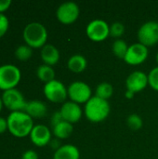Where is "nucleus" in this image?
<instances>
[{
    "mask_svg": "<svg viewBox=\"0 0 158 159\" xmlns=\"http://www.w3.org/2000/svg\"><path fill=\"white\" fill-rule=\"evenodd\" d=\"M148 86V75L142 71H134L126 79V88L135 94L142 91Z\"/></svg>",
    "mask_w": 158,
    "mask_h": 159,
    "instance_id": "obj_13",
    "label": "nucleus"
},
{
    "mask_svg": "<svg viewBox=\"0 0 158 159\" xmlns=\"http://www.w3.org/2000/svg\"><path fill=\"white\" fill-rule=\"evenodd\" d=\"M156 62H157V64H158V52H157V54H156Z\"/></svg>",
    "mask_w": 158,
    "mask_h": 159,
    "instance_id": "obj_35",
    "label": "nucleus"
},
{
    "mask_svg": "<svg viewBox=\"0 0 158 159\" xmlns=\"http://www.w3.org/2000/svg\"><path fill=\"white\" fill-rule=\"evenodd\" d=\"M134 95H135V93L134 92H132V91H130V90H126V92H125V97L127 98V99H129V100H131V99H133V97H134Z\"/></svg>",
    "mask_w": 158,
    "mask_h": 159,
    "instance_id": "obj_33",
    "label": "nucleus"
},
{
    "mask_svg": "<svg viewBox=\"0 0 158 159\" xmlns=\"http://www.w3.org/2000/svg\"><path fill=\"white\" fill-rule=\"evenodd\" d=\"M36 75L40 81L46 84L55 79V71L52 66L43 63L38 66L36 70Z\"/></svg>",
    "mask_w": 158,
    "mask_h": 159,
    "instance_id": "obj_20",
    "label": "nucleus"
},
{
    "mask_svg": "<svg viewBox=\"0 0 158 159\" xmlns=\"http://www.w3.org/2000/svg\"><path fill=\"white\" fill-rule=\"evenodd\" d=\"M86 34L93 42H102L110 36V25L102 19L92 20L86 27Z\"/></svg>",
    "mask_w": 158,
    "mask_h": 159,
    "instance_id": "obj_7",
    "label": "nucleus"
},
{
    "mask_svg": "<svg viewBox=\"0 0 158 159\" xmlns=\"http://www.w3.org/2000/svg\"><path fill=\"white\" fill-rule=\"evenodd\" d=\"M88 66V61L87 59L80 54H74L71 56L67 61V67L68 69L75 74L82 73L86 70Z\"/></svg>",
    "mask_w": 158,
    "mask_h": 159,
    "instance_id": "obj_18",
    "label": "nucleus"
},
{
    "mask_svg": "<svg viewBox=\"0 0 158 159\" xmlns=\"http://www.w3.org/2000/svg\"><path fill=\"white\" fill-rule=\"evenodd\" d=\"M125 33V25L120 21H115L110 25V36L115 39H120V37Z\"/></svg>",
    "mask_w": 158,
    "mask_h": 159,
    "instance_id": "obj_25",
    "label": "nucleus"
},
{
    "mask_svg": "<svg viewBox=\"0 0 158 159\" xmlns=\"http://www.w3.org/2000/svg\"><path fill=\"white\" fill-rule=\"evenodd\" d=\"M73 132H74L73 124L64 120L52 128V134L55 136V138L59 140L68 139L73 134Z\"/></svg>",
    "mask_w": 158,
    "mask_h": 159,
    "instance_id": "obj_19",
    "label": "nucleus"
},
{
    "mask_svg": "<svg viewBox=\"0 0 158 159\" xmlns=\"http://www.w3.org/2000/svg\"><path fill=\"white\" fill-rule=\"evenodd\" d=\"M114 94V87L109 82L100 83L95 89V96L108 101Z\"/></svg>",
    "mask_w": 158,
    "mask_h": 159,
    "instance_id": "obj_21",
    "label": "nucleus"
},
{
    "mask_svg": "<svg viewBox=\"0 0 158 159\" xmlns=\"http://www.w3.org/2000/svg\"><path fill=\"white\" fill-rule=\"evenodd\" d=\"M52 132L49 128L43 124L34 125L29 137L33 144L37 147H44L50 143L52 138Z\"/></svg>",
    "mask_w": 158,
    "mask_h": 159,
    "instance_id": "obj_12",
    "label": "nucleus"
},
{
    "mask_svg": "<svg viewBox=\"0 0 158 159\" xmlns=\"http://www.w3.org/2000/svg\"><path fill=\"white\" fill-rule=\"evenodd\" d=\"M14 54H15V57L19 61H28L32 57V55H33V48H30L29 46H27L26 44L25 45H20V46H19L16 48Z\"/></svg>",
    "mask_w": 158,
    "mask_h": 159,
    "instance_id": "obj_23",
    "label": "nucleus"
},
{
    "mask_svg": "<svg viewBox=\"0 0 158 159\" xmlns=\"http://www.w3.org/2000/svg\"><path fill=\"white\" fill-rule=\"evenodd\" d=\"M61 121H63V118H62V116L59 111H56L53 113V115L51 116V119H50V124H51V127L53 128L54 126H56L57 124L61 123Z\"/></svg>",
    "mask_w": 158,
    "mask_h": 159,
    "instance_id": "obj_28",
    "label": "nucleus"
},
{
    "mask_svg": "<svg viewBox=\"0 0 158 159\" xmlns=\"http://www.w3.org/2000/svg\"><path fill=\"white\" fill-rule=\"evenodd\" d=\"M6 130H7V118L0 116V134H3Z\"/></svg>",
    "mask_w": 158,
    "mask_h": 159,
    "instance_id": "obj_31",
    "label": "nucleus"
},
{
    "mask_svg": "<svg viewBox=\"0 0 158 159\" xmlns=\"http://www.w3.org/2000/svg\"><path fill=\"white\" fill-rule=\"evenodd\" d=\"M111 112V106L108 101L102 100L95 95L85 104L84 115L86 118L92 123H101L107 119Z\"/></svg>",
    "mask_w": 158,
    "mask_h": 159,
    "instance_id": "obj_2",
    "label": "nucleus"
},
{
    "mask_svg": "<svg viewBox=\"0 0 158 159\" xmlns=\"http://www.w3.org/2000/svg\"><path fill=\"white\" fill-rule=\"evenodd\" d=\"M149 55V49L144 45L138 43H133L129 46L128 52L124 58V61L129 65H140L143 63Z\"/></svg>",
    "mask_w": 158,
    "mask_h": 159,
    "instance_id": "obj_11",
    "label": "nucleus"
},
{
    "mask_svg": "<svg viewBox=\"0 0 158 159\" xmlns=\"http://www.w3.org/2000/svg\"><path fill=\"white\" fill-rule=\"evenodd\" d=\"M60 112L62 116L63 120L71 124H74L80 121L84 113L80 104L75 103L72 101L63 102L60 109Z\"/></svg>",
    "mask_w": 158,
    "mask_h": 159,
    "instance_id": "obj_14",
    "label": "nucleus"
},
{
    "mask_svg": "<svg viewBox=\"0 0 158 159\" xmlns=\"http://www.w3.org/2000/svg\"><path fill=\"white\" fill-rule=\"evenodd\" d=\"M7 130L16 138H24L30 135L34 128V119L24 111L11 112L7 117Z\"/></svg>",
    "mask_w": 158,
    "mask_h": 159,
    "instance_id": "obj_1",
    "label": "nucleus"
},
{
    "mask_svg": "<svg viewBox=\"0 0 158 159\" xmlns=\"http://www.w3.org/2000/svg\"><path fill=\"white\" fill-rule=\"evenodd\" d=\"M53 159H80V152L74 144H64L54 152Z\"/></svg>",
    "mask_w": 158,
    "mask_h": 159,
    "instance_id": "obj_17",
    "label": "nucleus"
},
{
    "mask_svg": "<svg viewBox=\"0 0 158 159\" xmlns=\"http://www.w3.org/2000/svg\"><path fill=\"white\" fill-rule=\"evenodd\" d=\"M139 42L145 47H154L158 43V21L149 20L144 22L138 30Z\"/></svg>",
    "mask_w": 158,
    "mask_h": 159,
    "instance_id": "obj_9",
    "label": "nucleus"
},
{
    "mask_svg": "<svg viewBox=\"0 0 158 159\" xmlns=\"http://www.w3.org/2000/svg\"><path fill=\"white\" fill-rule=\"evenodd\" d=\"M21 78L20 70L13 64L0 66V89L3 91L16 89Z\"/></svg>",
    "mask_w": 158,
    "mask_h": 159,
    "instance_id": "obj_4",
    "label": "nucleus"
},
{
    "mask_svg": "<svg viewBox=\"0 0 158 159\" xmlns=\"http://www.w3.org/2000/svg\"><path fill=\"white\" fill-rule=\"evenodd\" d=\"M43 93L46 99L53 103H63L68 97L67 88L57 79L46 83L43 88Z\"/></svg>",
    "mask_w": 158,
    "mask_h": 159,
    "instance_id": "obj_5",
    "label": "nucleus"
},
{
    "mask_svg": "<svg viewBox=\"0 0 158 159\" xmlns=\"http://www.w3.org/2000/svg\"><path fill=\"white\" fill-rule=\"evenodd\" d=\"M24 112L27 115H29L32 118H41L47 115V107L46 103L41 101L33 100L27 102Z\"/></svg>",
    "mask_w": 158,
    "mask_h": 159,
    "instance_id": "obj_16",
    "label": "nucleus"
},
{
    "mask_svg": "<svg viewBox=\"0 0 158 159\" xmlns=\"http://www.w3.org/2000/svg\"><path fill=\"white\" fill-rule=\"evenodd\" d=\"M60 141L61 140H59V139H57V138H55L54 140H51V142H50V143H49V145L56 151V150H58L61 145L60 144Z\"/></svg>",
    "mask_w": 158,
    "mask_h": 159,
    "instance_id": "obj_32",
    "label": "nucleus"
},
{
    "mask_svg": "<svg viewBox=\"0 0 158 159\" xmlns=\"http://www.w3.org/2000/svg\"><path fill=\"white\" fill-rule=\"evenodd\" d=\"M127 125L131 130H139L143 126L142 118L137 114H131L127 117Z\"/></svg>",
    "mask_w": 158,
    "mask_h": 159,
    "instance_id": "obj_24",
    "label": "nucleus"
},
{
    "mask_svg": "<svg viewBox=\"0 0 158 159\" xmlns=\"http://www.w3.org/2000/svg\"><path fill=\"white\" fill-rule=\"evenodd\" d=\"M148 85L156 91H158V66L153 68L148 74Z\"/></svg>",
    "mask_w": 158,
    "mask_h": 159,
    "instance_id": "obj_26",
    "label": "nucleus"
},
{
    "mask_svg": "<svg viewBox=\"0 0 158 159\" xmlns=\"http://www.w3.org/2000/svg\"><path fill=\"white\" fill-rule=\"evenodd\" d=\"M1 98L4 106L11 112L24 111L27 102L25 101L23 94L19 89H12L3 91Z\"/></svg>",
    "mask_w": 158,
    "mask_h": 159,
    "instance_id": "obj_10",
    "label": "nucleus"
},
{
    "mask_svg": "<svg viewBox=\"0 0 158 159\" xmlns=\"http://www.w3.org/2000/svg\"><path fill=\"white\" fill-rule=\"evenodd\" d=\"M129 49V45L127 44V42L123 39H115L113 43L112 46V51L114 53V55L119 59L124 60L127 52Z\"/></svg>",
    "mask_w": 158,
    "mask_h": 159,
    "instance_id": "obj_22",
    "label": "nucleus"
},
{
    "mask_svg": "<svg viewBox=\"0 0 158 159\" xmlns=\"http://www.w3.org/2000/svg\"><path fill=\"white\" fill-rule=\"evenodd\" d=\"M67 91L70 101L78 104H86L92 97V90L89 85L80 80L72 82L67 88Z\"/></svg>",
    "mask_w": 158,
    "mask_h": 159,
    "instance_id": "obj_6",
    "label": "nucleus"
},
{
    "mask_svg": "<svg viewBox=\"0 0 158 159\" xmlns=\"http://www.w3.org/2000/svg\"><path fill=\"white\" fill-rule=\"evenodd\" d=\"M21 159H38V154L34 150H27L21 155Z\"/></svg>",
    "mask_w": 158,
    "mask_h": 159,
    "instance_id": "obj_29",
    "label": "nucleus"
},
{
    "mask_svg": "<svg viewBox=\"0 0 158 159\" xmlns=\"http://www.w3.org/2000/svg\"><path fill=\"white\" fill-rule=\"evenodd\" d=\"M80 14V8L75 2L68 1L61 4L56 10L57 20L64 25L74 23Z\"/></svg>",
    "mask_w": 158,
    "mask_h": 159,
    "instance_id": "obj_8",
    "label": "nucleus"
},
{
    "mask_svg": "<svg viewBox=\"0 0 158 159\" xmlns=\"http://www.w3.org/2000/svg\"><path fill=\"white\" fill-rule=\"evenodd\" d=\"M9 27V21L7 17L4 13H0V37L5 35Z\"/></svg>",
    "mask_w": 158,
    "mask_h": 159,
    "instance_id": "obj_27",
    "label": "nucleus"
},
{
    "mask_svg": "<svg viewBox=\"0 0 158 159\" xmlns=\"http://www.w3.org/2000/svg\"><path fill=\"white\" fill-rule=\"evenodd\" d=\"M22 37L27 46L32 48H42L47 40V30L40 22L28 23L22 32Z\"/></svg>",
    "mask_w": 158,
    "mask_h": 159,
    "instance_id": "obj_3",
    "label": "nucleus"
},
{
    "mask_svg": "<svg viewBox=\"0 0 158 159\" xmlns=\"http://www.w3.org/2000/svg\"><path fill=\"white\" fill-rule=\"evenodd\" d=\"M40 56L44 64H47L49 66H53L57 64L61 58L59 49L52 44H46L41 48Z\"/></svg>",
    "mask_w": 158,
    "mask_h": 159,
    "instance_id": "obj_15",
    "label": "nucleus"
},
{
    "mask_svg": "<svg viewBox=\"0 0 158 159\" xmlns=\"http://www.w3.org/2000/svg\"><path fill=\"white\" fill-rule=\"evenodd\" d=\"M3 106H4V104H3V101H2V98L0 97V112L2 111V109H3Z\"/></svg>",
    "mask_w": 158,
    "mask_h": 159,
    "instance_id": "obj_34",
    "label": "nucleus"
},
{
    "mask_svg": "<svg viewBox=\"0 0 158 159\" xmlns=\"http://www.w3.org/2000/svg\"><path fill=\"white\" fill-rule=\"evenodd\" d=\"M10 5H11L10 0H0V13H3L6 10H7Z\"/></svg>",
    "mask_w": 158,
    "mask_h": 159,
    "instance_id": "obj_30",
    "label": "nucleus"
}]
</instances>
